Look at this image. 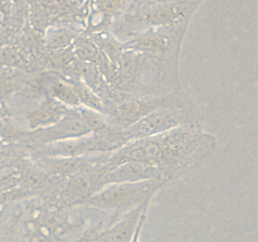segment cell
<instances>
[{
	"label": "cell",
	"instance_id": "8",
	"mask_svg": "<svg viewBox=\"0 0 258 242\" xmlns=\"http://www.w3.org/2000/svg\"><path fill=\"white\" fill-rule=\"evenodd\" d=\"M170 35L165 34V33L163 32H159L143 35V37L139 38V39L134 40L131 47L141 48V49L146 50H164L168 47H170Z\"/></svg>",
	"mask_w": 258,
	"mask_h": 242
},
{
	"label": "cell",
	"instance_id": "6",
	"mask_svg": "<svg viewBox=\"0 0 258 242\" xmlns=\"http://www.w3.org/2000/svg\"><path fill=\"white\" fill-rule=\"evenodd\" d=\"M149 206V202L136 207V208L130 209L128 214H126L125 218L121 219L120 222L111 227L110 229L105 231L98 237V242H128L134 231H135L138 222L140 219L141 213L144 209Z\"/></svg>",
	"mask_w": 258,
	"mask_h": 242
},
{
	"label": "cell",
	"instance_id": "4",
	"mask_svg": "<svg viewBox=\"0 0 258 242\" xmlns=\"http://www.w3.org/2000/svg\"><path fill=\"white\" fill-rule=\"evenodd\" d=\"M5 136L9 135L10 139L17 138L20 141H24L28 144H35V145H49V144L60 143V141L72 140V139L81 138V136L92 134L82 110H67L62 118L57 123L52 124L49 126L40 129H34L28 133L23 131H4Z\"/></svg>",
	"mask_w": 258,
	"mask_h": 242
},
{
	"label": "cell",
	"instance_id": "2",
	"mask_svg": "<svg viewBox=\"0 0 258 242\" xmlns=\"http://www.w3.org/2000/svg\"><path fill=\"white\" fill-rule=\"evenodd\" d=\"M163 184L160 180L121 182L106 184L93 196L86 199L83 204L100 209H133L146 202H150L151 197L160 189Z\"/></svg>",
	"mask_w": 258,
	"mask_h": 242
},
{
	"label": "cell",
	"instance_id": "9",
	"mask_svg": "<svg viewBox=\"0 0 258 242\" xmlns=\"http://www.w3.org/2000/svg\"><path fill=\"white\" fill-rule=\"evenodd\" d=\"M53 93L58 100H60V102H66L71 106H76L80 102L78 95H76L75 91L71 90L64 83H55L53 87Z\"/></svg>",
	"mask_w": 258,
	"mask_h": 242
},
{
	"label": "cell",
	"instance_id": "11",
	"mask_svg": "<svg viewBox=\"0 0 258 242\" xmlns=\"http://www.w3.org/2000/svg\"><path fill=\"white\" fill-rule=\"evenodd\" d=\"M12 90H13L12 82H10L9 80H7V78L0 77V100L7 97V96L12 92Z\"/></svg>",
	"mask_w": 258,
	"mask_h": 242
},
{
	"label": "cell",
	"instance_id": "10",
	"mask_svg": "<svg viewBox=\"0 0 258 242\" xmlns=\"http://www.w3.org/2000/svg\"><path fill=\"white\" fill-rule=\"evenodd\" d=\"M146 214H148V207H146V208L144 209V211H143V213H141L140 219H139V222H138V226H136L135 231H134L133 236H131L130 241H128V242H140V238H141V231H143L144 223H145Z\"/></svg>",
	"mask_w": 258,
	"mask_h": 242
},
{
	"label": "cell",
	"instance_id": "7",
	"mask_svg": "<svg viewBox=\"0 0 258 242\" xmlns=\"http://www.w3.org/2000/svg\"><path fill=\"white\" fill-rule=\"evenodd\" d=\"M66 112H67V110L62 105L45 103V105L38 107L37 110L30 111L27 118L30 125H32L33 130H34V129L45 128V126H49L52 124L57 123L59 118L64 116Z\"/></svg>",
	"mask_w": 258,
	"mask_h": 242
},
{
	"label": "cell",
	"instance_id": "5",
	"mask_svg": "<svg viewBox=\"0 0 258 242\" xmlns=\"http://www.w3.org/2000/svg\"><path fill=\"white\" fill-rule=\"evenodd\" d=\"M189 7L183 2L173 3V4L161 5V7L153 8V9H146L143 13L133 18L130 20L133 24H156L163 25L168 23H174L178 19L183 18L188 14Z\"/></svg>",
	"mask_w": 258,
	"mask_h": 242
},
{
	"label": "cell",
	"instance_id": "12",
	"mask_svg": "<svg viewBox=\"0 0 258 242\" xmlns=\"http://www.w3.org/2000/svg\"><path fill=\"white\" fill-rule=\"evenodd\" d=\"M7 8H8L7 0H0V18L4 17V14L7 13Z\"/></svg>",
	"mask_w": 258,
	"mask_h": 242
},
{
	"label": "cell",
	"instance_id": "1",
	"mask_svg": "<svg viewBox=\"0 0 258 242\" xmlns=\"http://www.w3.org/2000/svg\"><path fill=\"white\" fill-rule=\"evenodd\" d=\"M216 148V139L199 125L178 126L171 130L127 141L108 154L107 168L140 161L160 169L164 182L173 180L203 163Z\"/></svg>",
	"mask_w": 258,
	"mask_h": 242
},
{
	"label": "cell",
	"instance_id": "3",
	"mask_svg": "<svg viewBox=\"0 0 258 242\" xmlns=\"http://www.w3.org/2000/svg\"><path fill=\"white\" fill-rule=\"evenodd\" d=\"M184 125H198L194 111L191 110L189 103L156 108L149 112L148 115L136 120L135 123L125 128H120V131L123 141L127 143V141L156 135V134Z\"/></svg>",
	"mask_w": 258,
	"mask_h": 242
}]
</instances>
